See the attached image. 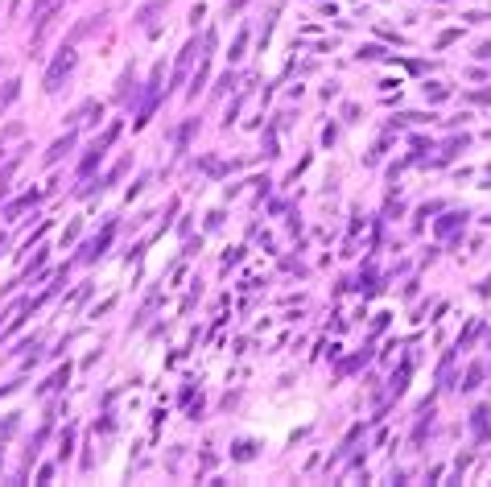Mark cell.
Instances as JSON below:
<instances>
[{
	"label": "cell",
	"mask_w": 491,
	"mask_h": 487,
	"mask_svg": "<svg viewBox=\"0 0 491 487\" xmlns=\"http://www.w3.org/2000/svg\"><path fill=\"white\" fill-rule=\"evenodd\" d=\"M244 4H248V0H227V17H231V13H240Z\"/></svg>",
	"instance_id": "cell-15"
},
{
	"label": "cell",
	"mask_w": 491,
	"mask_h": 487,
	"mask_svg": "<svg viewBox=\"0 0 491 487\" xmlns=\"http://www.w3.org/2000/svg\"><path fill=\"white\" fill-rule=\"evenodd\" d=\"M99 157H103V149H99V145H91V149H87V157H83V161H79V177H87L91 170H95V166H99Z\"/></svg>",
	"instance_id": "cell-6"
},
{
	"label": "cell",
	"mask_w": 491,
	"mask_h": 487,
	"mask_svg": "<svg viewBox=\"0 0 491 487\" xmlns=\"http://www.w3.org/2000/svg\"><path fill=\"white\" fill-rule=\"evenodd\" d=\"M359 58H384V50H376V45H363V50H359Z\"/></svg>",
	"instance_id": "cell-14"
},
{
	"label": "cell",
	"mask_w": 491,
	"mask_h": 487,
	"mask_svg": "<svg viewBox=\"0 0 491 487\" xmlns=\"http://www.w3.org/2000/svg\"><path fill=\"white\" fill-rule=\"evenodd\" d=\"M0 252H4V231H0Z\"/></svg>",
	"instance_id": "cell-16"
},
{
	"label": "cell",
	"mask_w": 491,
	"mask_h": 487,
	"mask_svg": "<svg viewBox=\"0 0 491 487\" xmlns=\"http://www.w3.org/2000/svg\"><path fill=\"white\" fill-rule=\"evenodd\" d=\"M471 426H475V438H479V442L491 438V409H475V421H471Z\"/></svg>",
	"instance_id": "cell-5"
},
{
	"label": "cell",
	"mask_w": 491,
	"mask_h": 487,
	"mask_svg": "<svg viewBox=\"0 0 491 487\" xmlns=\"http://www.w3.org/2000/svg\"><path fill=\"white\" fill-rule=\"evenodd\" d=\"M71 149H75V133H66V136H62V140H54V145H50V153H45V166H54V161H62V157H66Z\"/></svg>",
	"instance_id": "cell-2"
},
{
	"label": "cell",
	"mask_w": 491,
	"mask_h": 487,
	"mask_svg": "<svg viewBox=\"0 0 491 487\" xmlns=\"http://www.w3.org/2000/svg\"><path fill=\"white\" fill-rule=\"evenodd\" d=\"M75 62H79V54H75V45H62L58 54H54V62H50V71H45V79H42V87L45 91H58L62 87V79L75 71Z\"/></svg>",
	"instance_id": "cell-1"
},
{
	"label": "cell",
	"mask_w": 491,
	"mask_h": 487,
	"mask_svg": "<svg viewBox=\"0 0 491 487\" xmlns=\"http://www.w3.org/2000/svg\"><path fill=\"white\" fill-rule=\"evenodd\" d=\"M66 376H71V368L54 372V376H50V384H42V393H54V388H62V384H66Z\"/></svg>",
	"instance_id": "cell-9"
},
{
	"label": "cell",
	"mask_w": 491,
	"mask_h": 487,
	"mask_svg": "<svg viewBox=\"0 0 491 487\" xmlns=\"http://www.w3.org/2000/svg\"><path fill=\"white\" fill-rule=\"evenodd\" d=\"M116 136H120V124H112V129H108V133H103V136H95V145H99V149L108 153V145H112Z\"/></svg>",
	"instance_id": "cell-12"
},
{
	"label": "cell",
	"mask_w": 491,
	"mask_h": 487,
	"mask_svg": "<svg viewBox=\"0 0 491 487\" xmlns=\"http://www.w3.org/2000/svg\"><path fill=\"white\" fill-rule=\"evenodd\" d=\"M38 198H42V190H29V194H21V198H13V203H8V211H4V215H8V219H17V215H21V211H25V207H34V203H38Z\"/></svg>",
	"instance_id": "cell-3"
},
{
	"label": "cell",
	"mask_w": 491,
	"mask_h": 487,
	"mask_svg": "<svg viewBox=\"0 0 491 487\" xmlns=\"http://www.w3.org/2000/svg\"><path fill=\"white\" fill-rule=\"evenodd\" d=\"M479 380H483V368H471V372H467V380H462V393L479 388Z\"/></svg>",
	"instance_id": "cell-10"
},
{
	"label": "cell",
	"mask_w": 491,
	"mask_h": 487,
	"mask_svg": "<svg viewBox=\"0 0 491 487\" xmlns=\"http://www.w3.org/2000/svg\"><path fill=\"white\" fill-rule=\"evenodd\" d=\"M244 50H248V29H244V34L231 42V62H235V58H244Z\"/></svg>",
	"instance_id": "cell-11"
},
{
	"label": "cell",
	"mask_w": 491,
	"mask_h": 487,
	"mask_svg": "<svg viewBox=\"0 0 491 487\" xmlns=\"http://www.w3.org/2000/svg\"><path fill=\"white\" fill-rule=\"evenodd\" d=\"M124 170H129V157H124V161H116V166L108 170V177L99 182V190H103V186H112V182H120V177H124Z\"/></svg>",
	"instance_id": "cell-7"
},
{
	"label": "cell",
	"mask_w": 491,
	"mask_h": 487,
	"mask_svg": "<svg viewBox=\"0 0 491 487\" xmlns=\"http://www.w3.org/2000/svg\"><path fill=\"white\" fill-rule=\"evenodd\" d=\"M194 54H198V42H186V50H182V58H178V71H174V83H182V79H186V71H190Z\"/></svg>",
	"instance_id": "cell-4"
},
{
	"label": "cell",
	"mask_w": 491,
	"mask_h": 487,
	"mask_svg": "<svg viewBox=\"0 0 491 487\" xmlns=\"http://www.w3.org/2000/svg\"><path fill=\"white\" fill-rule=\"evenodd\" d=\"M458 219H467V215H446V219L438 223V231H442V235H446V231H454V227H458Z\"/></svg>",
	"instance_id": "cell-13"
},
{
	"label": "cell",
	"mask_w": 491,
	"mask_h": 487,
	"mask_svg": "<svg viewBox=\"0 0 491 487\" xmlns=\"http://www.w3.org/2000/svg\"><path fill=\"white\" fill-rule=\"evenodd\" d=\"M0 153H4V145H0Z\"/></svg>",
	"instance_id": "cell-17"
},
{
	"label": "cell",
	"mask_w": 491,
	"mask_h": 487,
	"mask_svg": "<svg viewBox=\"0 0 491 487\" xmlns=\"http://www.w3.org/2000/svg\"><path fill=\"white\" fill-rule=\"evenodd\" d=\"M166 4H170V0H153V4H145V8L136 13V21H145V25H149V21H153V13H161Z\"/></svg>",
	"instance_id": "cell-8"
}]
</instances>
